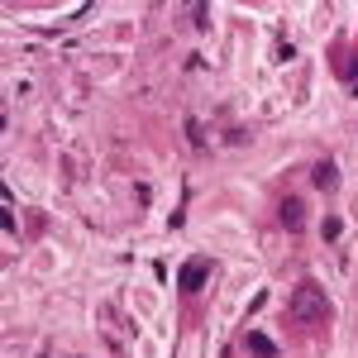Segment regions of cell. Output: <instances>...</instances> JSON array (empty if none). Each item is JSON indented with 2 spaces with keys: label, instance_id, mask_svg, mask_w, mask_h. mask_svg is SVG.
<instances>
[{
  "label": "cell",
  "instance_id": "cell-1",
  "mask_svg": "<svg viewBox=\"0 0 358 358\" xmlns=\"http://www.w3.org/2000/svg\"><path fill=\"white\" fill-rule=\"evenodd\" d=\"M292 315H296V320H325V315H330L325 292H320L315 282H301V287H296V296H292Z\"/></svg>",
  "mask_w": 358,
  "mask_h": 358
},
{
  "label": "cell",
  "instance_id": "cell-3",
  "mask_svg": "<svg viewBox=\"0 0 358 358\" xmlns=\"http://www.w3.org/2000/svg\"><path fill=\"white\" fill-rule=\"evenodd\" d=\"M277 215H282V224H287L292 234H301V229H306V206L296 201V196H282V206H277Z\"/></svg>",
  "mask_w": 358,
  "mask_h": 358
},
{
  "label": "cell",
  "instance_id": "cell-2",
  "mask_svg": "<svg viewBox=\"0 0 358 358\" xmlns=\"http://www.w3.org/2000/svg\"><path fill=\"white\" fill-rule=\"evenodd\" d=\"M210 273H215V268H210V258H187V263H182V273H177V287H182V292H201V287L210 282Z\"/></svg>",
  "mask_w": 358,
  "mask_h": 358
},
{
  "label": "cell",
  "instance_id": "cell-5",
  "mask_svg": "<svg viewBox=\"0 0 358 358\" xmlns=\"http://www.w3.org/2000/svg\"><path fill=\"white\" fill-rule=\"evenodd\" d=\"M253 354H263V358H277V344L268 339V334H258V330H248V339H244Z\"/></svg>",
  "mask_w": 358,
  "mask_h": 358
},
{
  "label": "cell",
  "instance_id": "cell-6",
  "mask_svg": "<svg viewBox=\"0 0 358 358\" xmlns=\"http://www.w3.org/2000/svg\"><path fill=\"white\" fill-rule=\"evenodd\" d=\"M339 234H344V224H339V215H330L325 220V239H339Z\"/></svg>",
  "mask_w": 358,
  "mask_h": 358
},
{
  "label": "cell",
  "instance_id": "cell-4",
  "mask_svg": "<svg viewBox=\"0 0 358 358\" xmlns=\"http://www.w3.org/2000/svg\"><path fill=\"white\" fill-rule=\"evenodd\" d=\"M310 182H315L320 192H334V182H339V172H334V163H315V167H310Z\"/></svg>",
  "mask_w": 358,
  "mask_h": 358
}]
</instances>
